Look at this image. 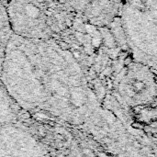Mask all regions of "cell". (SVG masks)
<instances>
[{
	"mask_svg": "<svg viewBox=\"0 0 157 157\" xmlns=\"http://www.w3.org/2000/svg\"><path fill=\"white\" fill-rule=\"evenodd\" d=\"M157 0H124L121 23L134 62L156 68Z\"/></svg>",
	"mask_w": 157,
	"mask_h": 157,
	"instance_id": "cell-1",
	"label": "cell"
},
{
	"mask_svg": "<svg viewBox=\"0 0 157 157\" xmlns=\"http://www.w3.org/2000/svg\"><path fill=\"white\" fill-rule=\"evenodd\" d=\"M6 9L14 35L33 40H49L53 36L41 3L34 0H8Z\"/></svg>",
	"mask_w": 157,
	"mask_h": 157,
	"instance_id": "cell-2",
	"label": "cell"
},
{
	"mask_svg": "<svg viewBox=\"0 0 157 157\" xmlns=\"http://www.w3.org/2000/svg\"><path fill=\"white\" fill-rule=\"evenodd\" d=\"M12 35L13 33L9 25L6 6L0 0V72L2 68V63L4 60L5 51L7 42Z\"/></svg>",
	"mask_w": 157,
	"mask_h": 157,
	"instance_id": "cell-3",
	"label": "cell"
},
{
	"mask_svg": "<svg viewBox=\"0 0 157 157\" xmlns=\"http://www.w3.org/2000/svg\"><path fill=\"white\" fill-rule=\"evenodd\" d=\"M34 1H37L39 3H44V2H55V1H61V0H34Z\"/></svg>",
	"mask_w": 157,
	"mask_h": 157,
	"instance_id": "cell-4",
	"label": "cell"
},
{
	"mask_svg": "<svg viewBox=\"0 0 157 157\" xmlns=\"http://www.w3.org/2000/svg\"><path fill=\"white\" fill-rule=\"evenodd\" d=\"M56 137H57L58 139H61V140H63V135H61V134H56Z\"/></svg>",
	"mask_w": 157,
	"mask_h": 157,
	"instance_id": "cell-5",
	"label": "cell"
}]
</instances>
